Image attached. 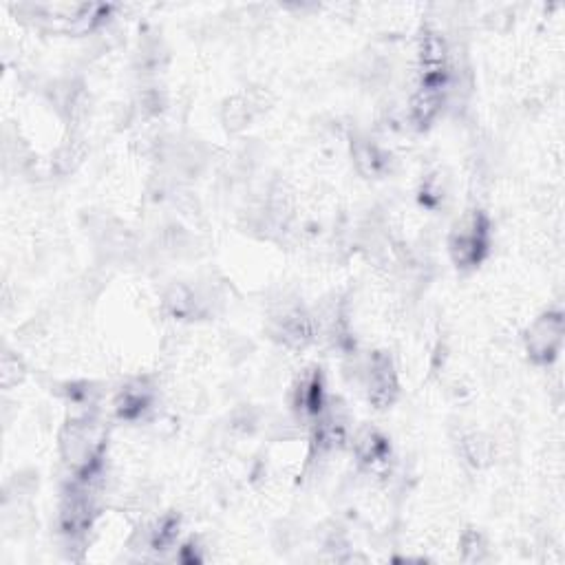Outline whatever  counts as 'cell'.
Instances as JSON below:
<instances>
[{"instance_id":"6da1fadb","label":"cell","mask_w":565,"mask_h":565,"mask_svg":"<svg viewBox=\"0 0 565 565\" xmlns=\"http://www.w3.org/2000/svg\"><path fill=\"white\" fill-rule=\"evenodd\" d=\"M484 250H486V219L482 215H473L460 228V232H455L453 239L455 261L464 265L479 263Z\"/></svg>"},{"instance_id":"7a4b0ae2","label":"cell","mask_w":565,"mask_h":565,"mask_svg":"<svg viewBox=\"0 0 565 565\" xmlns=\"http://www.w3.org/2000/svg\"><path fill=\"white\" fill-rule=\"evenodd\" d=\"M563 321L561 314H548L532 325L528 336V349L537 360H550L561 345Z\"/></svg>"},{"instance_id":"3957f363","label":"cell","mask_w":565,"mask_h":565,"mask_svg":"<svg viewBox=\"0 0 565 565\" xmlns=\"http://www.w3.org/2000/svg\"><path fill=\"white\" fill-rule=\"evenodd\" d=\"M396 391V380L387 360H380L371 373V398L376 404L391 402V393Z\"/></svg>"}]
</instances>
